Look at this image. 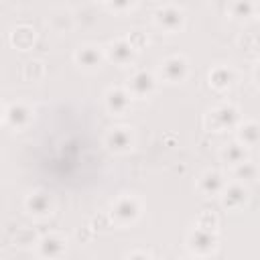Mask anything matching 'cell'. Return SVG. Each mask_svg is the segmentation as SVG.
Here are the masks:
<instances>
[{
  "label": "cell",
  "instance_id": "1",
  "mask_svg": "<svg viewBox=\"0 0 260 260\" xmlns=\"http://www.w3.org/2000/svg\"><path fill=\"white\" fill-rule=\"evenodd\" d=\"M112 215H114V219L118 223H130V221H134L138 217V203H136V199H132V197L118 199L114 203V207H112Z\"/></svg>",
  "mask_w": 260,
  "mask_h": 260
},
{
  "label": "cell",
  "instance_id": "2",
  "mask_svg": "<svg viewBox=\"0 0 260 260\" xmlns=\"http://www.w3.org/2000/svg\"><path fill=\"white\" fill-rule=\"evenodd\" d=\"M189 248L195 254H207L215 248V238L211 236V230H195L189 236Z\"/></svg>",
  "mask_w": 260,
  "mask_h": 260
},
{
  "label": "cell",
  "instance_id": "3",
  "mask_svg": "<svg viewBox=\"0 0 260 260\" xmlns=\"http://www.w3.org/2000/svg\"><path fill=\"white\" fill-rule=\"evenodd\" d=\"M106 140H108V146L112 150H118V152L128 150L130 144H132V136H130L128 128H112Z\"/></svg>",
  "mask_w": 260,
  "mask_h": 260
},
{
  "label": "cell",
  "instance_id": "4",
  "mask_svg": "<svg viewBox=\"0 0 260 260\" xmlns=\"http://www.w3.org/2000/svg\"><path fill=\"white\" fill-rule=\"evenodd\" d=\"M156 22H158L162 28H167V30H175L177 26H181L183 14H181V10L167 6V8H160V10L156 12Z\"/></svg>",
  "mask_w": 260,
  "mask_h": 260
},
{
  "label": "cell",
  "instance_id": "5",
  "mask_svg": "<svg viewBox=\"0 0 260 260\" xmlns=\"http://www.w3.org/2000/svg\"><path fill=\"white\" fill-rule=\"evenodd\" d=\"M160 69H162V73H165V77H167L169 81H179V79L185 77L187 63H185V59H181V57H171V59H167V61L162 63Z\"/></svg>",
  "mask_w": 260,
  "mask_h": 260
},
{
  "label": "cell",
  "instance_id": "6",
  "mask_svg": "<svg viewBox=\"0 0 260 260\" xmlns=\"http://www.w3.org/2000/svg\"><path fill=\"white\" fill-rule=\"evenodd\" d=\"M152 87H154V79H152V75H148L146 71H138V73L130 79V89H132L134 95H146V93L152 91Z\"/></svg>",
  "mask_w": 260,
  "mask_h": 260
},
{
  "label": "cell",
  "instance_id": "7",
  "mask_svg": "<svg viewBox=\"0 0 260 260\" xmlns=\"http://www.w3.org/2000/svg\"><path fill=\"white\" fill-rule=\"evenodd\" d=\"M26 207L35 215H49L51 209H53V203L45 193H35V195H30L26 199Z\"/></svg>",
  "mask_w": 260,
  "mask_h": 260
},
{
  "label": "cell",
  "instance_id": "8",
  "mask_svg": "<svg viewBox=\"0 0 260 260\" xmlns=\"http://www.w3.org/2000/svg\"><path fill=\"white\" fill-rule=\"evenodd\" d=\"M106 102H108V108L116 114L124 112L128 108V102H130V95L122 89H110L108 95H106Z\"/></svg>",
  "mask_w": 260,
  "mask_h": 260
},
{
  "label": "cell",
  "instance_id": "9",
  "mask_svg": "<svg viewBox=\"0 0 260 260\" xmlns=\"http://www.w3.org/2000/svg\"><path fill=\"white\" fill-rule=\"evenodd\" d=\"M199 189H201L205 195H211V193L223 191V181H221V177H219L217 173L209 171V173H205V175L201 177V181H199Z\"/></svg>",
  "mask_w": 260,
  "mask_h": 260
},
{
  "label": "cell",
  "instance_id": "10",
  "mask_svg": "<svg viewBox=\"0 0 260 260\" xmlns=\"http://www.w3.org/2000/svg\"><path fill=\"white\" fill-rule=\"evenodd\" d=\"M246 201V189H242L240 185H232L228 189H223V205L225 207H240Z\"/></svg>",
  "mask_w": 260,
  "mask_h": 260
},
{
  "label": "cell",
  "instance_id": "11",
  "mask_svg": "<svg viewBox=\"0 0 260 260\" xmlns=\"http://www.w3.org/2000/svg\"><path fill=\"white\" fill-rule=\"evenodd\" d=\"M75 59L83 67H98L100 65V53H98L95 47H83V49H79L77 55H75Z\"/></svg>",
  "mask_w": 260,
  "mask_h": 260
},
{
  "label": "cell",
  "instance_id": "12",
  "mask_svg": "<svg viewBox=\"0 0 260 260\" xmlns=\"http://www.w3.org/2000/svg\"><path fill=\"white\" fill-rule=\"evenodd\" d=\"M39 252H41L43 256H59V254L63 252V242H61L59 238H55V236H47V238L41 240Z\"/></svg>",
  "mask_w": 260,
  "mask_h": 260
},
{
  "label": "cell",
  "instance_id": "13",
  "mask_svg": "<svg viewBox=\"0 0 260 260\" xmlns=\"http://www.w3.org/2000/svg\"><path fill=\"white\" fill-rule=\"evenodd\" d=\"M258 138H260V130H258V126H256L254 122H246V124L240 126V140H242L246 146L256 144Z\"/></svg>",
  "mask_w": 260,
  "mask_h": 260
},
{
  "label": "cell",
  "instance_id": "14",
  "mask_svg": "<svg viewBox=\"0 0 260 260\" xmlns=\"http://www.w3.org/2000/svg\"><path fill=\"white\" fill-rule=\"evenodd\" d=\"M221 158L232 165H240V162H244V148L240 144H230L221 150Z\"/></svg>",
  "mask_w": 260,
  "mask_h": 260
},
{
  "label": "cell",
  "instance_id": "15",
  "mask_svg": "<svg viewBox=\"0 0 260 260\" xmlns=\"http://www.w3.org/2000/svg\"><path fill=\"white\" fill-rule=\"evenodd\" d=\"M213 118H219L221 120V124H219V128H225L228 124H232L234 120H236V110L232 108V106H221L219 110H215L213 114H211Z\"/></svg>",
  "mask_w": 260,
  "mask_h": 260
},
{
  "label": "cell",
  "instance_id": "16",
  "mask_svg": "<svg viewBox=\"0 0 260 260\" xmlns=\"http://www.w3.org/2000/svg\"><path fill=\"white\" fill-rule=\"evenodd\" d=\"M112 49H116V61H118V63H126V61L132 57V45H128V43H124V41L112 43Z\"/></svg>",
  "mask_w": 260,
  "mask_h": 260
},
{
  "label": "cell",
  "instance_id": "17",
  "mask_svg": "<svg viewBox=\"0 0 260 260\" xmlns=\"http://www.w3.org/2000/svg\"><path fill=\"white\" fill-rule=\"evenodd\" d=\"M6 118H8V120H12L16 126H22L18 120H20V118H22V120H28V112H26V110H24L20 104H14V106H12V108L6 112Z\"/></svg>",
  "mask_w": 260,
  "mask_h": 260
},
{
  "label": "cell",
  "instance_id": "18",
  "mask_svg": "<svg viewBox=\"0 0 260 260\" xmlns=\"http://www.w3.org/2000/svg\"><path fill=\"white\" fill-rule=\"evenodd\" d=\"M236 177L238 179H254L256 177V167L254 165H250V162H240L238 167H236Z\"/></svg>",
  "mask_w": 260,
  "mask_h": 260
},
{
  "label": "cell",
  "instance_id": "19",
  "mask_svg": "<svg viewBox=\"0 0 260 260\" xmlns=\"http://www.w3.org/2000/svg\"><path fill=\"white\" fill-rule=\"evenodd\" d=\"M236 6H238V12H234V14H236L238 18L248 16V14L254 10V4H252V2H248V0H246L244 4H242V0H236Z\"/></svg>",
  "mask_w": 260,
  "mask_h": 260
},
{
  "label": "cell",
  "instance_id": "20",
  "mask_svg": "<svg viewBox=\"0 0 260 260\" xmlns=\"http://www.w3.org/2000/svg\"><path fill=\"white\" fill-rule=\"evenodd\" d=\"M256 77H258V79H260V69H258V71H256Z\"/></svg>",
  "mask_w": 260,
  "mask_h": 260
}]
</instances>
